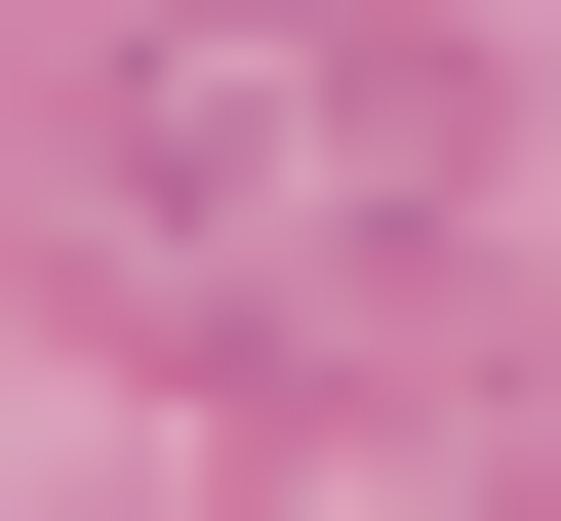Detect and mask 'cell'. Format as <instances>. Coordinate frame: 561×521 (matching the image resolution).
<instances>
[{
	"label": "cell",
	"mask_w": 561,
	"mask_h": 521,
	"mask_svg": "<svg viewBox=\"0 0 561 521\" xmlns=\"http://www.w3.org/2000/svg\"><path fill=\"white\" fill-rule=\"evenodd\" d=\"M41 241L161 361H362L401 241H442V41H362V0H121L81 121H41Z\"/></svg>",
	"instance_id": "1"
}]
</instances>
